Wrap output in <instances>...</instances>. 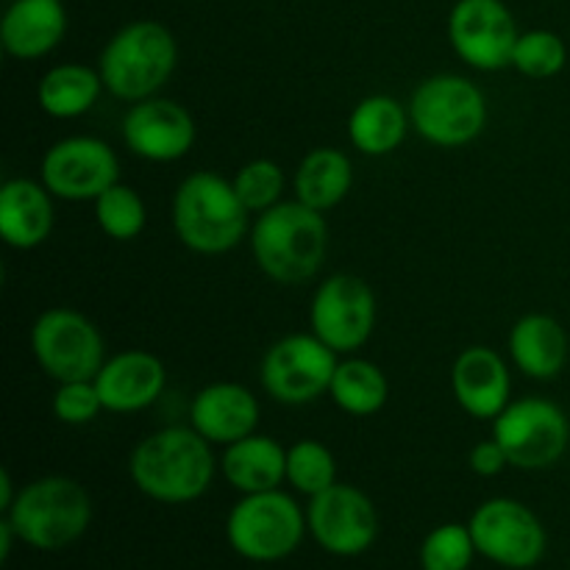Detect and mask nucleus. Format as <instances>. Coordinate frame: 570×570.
<instances>
[{
  "mask_svg": "<svg viewBox=\"0 0 570 570\" xmlns=\"http://www.w3.org/2000/svg\"><path fill=\"white\" fill-rule=\"evenodd\" d=\"M212 443L193 426H167L134 445L128 473L134 488L159 504H193L215 482Z\"/></svg>",
  "mask_w": 570,
  "mask_h": 570,
  "instance_id": "f257e3e1",
  "label": "nucleus"
},
{
  "mask_svg": "<svg viewBox=\"0 0 570 570\" xmlns=\"http://www.w3.org/2000/svg\"><path fill=\"white\" fill-rule=\"evenodd\" d=\"M328 250V223L323 212L298 198L262 212L250 226V254L256 267L276 284H304L323 267Z\"/></svg>",
  "mask_w": 570,
  "mask_h": 570,
  "instance_id": "f03ea898",
  "label": "nucleus"
},
{
  "mask_svg": "<svg viewBox=\"0 0 570 570\" xmlns=\"http://www.w3.org/2000/svg\"><path fill=\"white\" fill-rule=\"evenodd\" d=\"M248 215L237 189L215 170L184 178L173 195V228L184 248L200 256H220L237 248L248 234Z\"/></svg>",
  "mask_w": 570,
  "mask_h": 570,
  "instance_id": "7ed1b4c3",
  "label": "nucleus"
},
{
  "mask_svg": "<svg viewBox=\"0 0 570 570\" xmlns=\"http://www.w3.org/2000/svg\"><path fill=\"white\" fill-rule=\"evenodd\" d=\"M3 518L28 549L61 551L87 534L92 523V499L76 479L42 476L20 488Z\"/></svg>",
  "mask_w": 570,
  "mask_h": 570,
  "instance_id": "20e7f679",
  "label": "nucleus"
},
{
  "mask_svg": "<svg viewBox=\"0 0 570 570\" xmlns=\"http://www.w3.org/2000/svg\"><path fill=\"white\" fill-rule=\"evenodd\" d=\"M178 65V42L170 28L156 20L122 26L100 50L98 70L115 98L139 104L159 95Z\"/></svg>",
  "mask_w": 570,
  "mask_h": 570,
  "instance_id": "39448f33",
  "label": "nucleus"
},
{
  "mask_svg": "<svg viewBox=\"0 0 570 570\" xmlns=\"http://www.w3.org/2000/svg\"><path fill=\"white\" fill-rule=\"evenodd\" d=\"M306 532V510L282 488L243 495L226 518L228 546L248 562L287 560L304 543Z\"/></svg>",
  "mask_w": 570,
  "mask_h": 570,
  "instance_id": "423d86ee",
  "label": "nucleus"
},
{
  "mask_svg": "<svg viewBox=\"0 0 570 570\" xmlns=\"http://www.w3.org/2000/svg\"><path fill=\"white\" fill-rule=\"evenodd\" d=\"M406 109L417 137L438 148L471 145L482 137L490 115L482 89L456 72H440L417 83Z\"/></svg>",
  "mask_w": 570,
  "mask_h": 570,
  "instance_id": "0eeeda50",
  "label": "nucleus"
},
{
  "mask_svg": "<svg viewBox=\"0 0 570 570\" xmlns=\"http://www.w3.org/2000/svg\"><path fill=\"white\" fill-rule=\"evenodd\" d=\"M493 438L504 445L512 468L546 471L566 456L570 421L560 404L538 395L512 399L493 417Z\"/></svg>",
  "mask_w": 570,
  "mask_h": 570,
  "instance_id": "6e6552de",
  "label": "nucleus"
},
{
  "mask_svg": "<svg viewBox=\"0 0 570 570\" xmlns=\"http://www.w3.org/2000/svg\"><path fill=\"white\" fill-rule=\"evenodd\" d=\"M31 351L37 365L56 384L95 379L106 362L100 328L70 306L45 309L31 326Z\"/></svg>",
  "mask_w": 570,
  "mask_h": 570,
  "instance_id": "1a4fd4ad",
  "label": "nucleus"
},
{
  "mask_svg": "<svg viewBox=\"0 0 570 570\" xmlns=\"http://www.w3.org/2000/svg\"><path fill=\"white\" fill-rule=\"evenodd\" d=\"M337 356V351L328 348L312 332L287 334L265 351L259 367L262 387L278 404H312L321 395H328L340 362Z\"/></svg>",
  "mask_w": 570,
  "mask_h": 570,
  "instance_id": "9d476101",
  "label": "nucleus"
},
{
  "mask_svg": "<svg viewBox=\"0 0 570 570\" xmlns=\"http://www.w3.org/2000/svg\"><path fill=\"white\" fill-rule=\"evenodd\" d=\"M376 293L354 273H334L317 284L309 304V326L337 354H354L376 328Z\"/></svg>",
  "mask_w": 570,
  "mask_h": 570,
  "instance_id": "9b49d317",
  "label": "nucleus"
},
{
  "mask_svg": "<svg viewBox=\"0 0 570 570\" xmlns=\"http://www.w3.org/2000/svg\"><path fill=\"white\" fill-rule=\"evenodd\" d=\"M468 529L479 557L510 570L534 568L549 546L543 521L515 499H488L479 504Z\"/></svg>",
  "mask_w": 570,
  "mask_h": 570,
  "instance_id": "f8f14e48",
  "label": "nucleus"
},
{
  "mask_svg": "<svg viewBox=\"0 0 570 570\" xmlns=\"http://www.w3.org/2000/svg\"><path fill=\"white\" fill-rule=\"evenodd\" d=\"M39 176L53 198L83 204L120 181V161L109 142L78 134L59 139L45 150Z\"/></svg>",
  "mask_w": 570,
  "mask_h": 570,
  "instance_id": "ddd939ff",
  "label": "nucleus"
},
{
  "mask_svg": "<svg viewBox=\"0 0 570 570\" xmlns=\"http://www.w3.org/2000/svg\"><path fill=\"white\" fill-rule=\"evenodd\" d=\"M312 540L334 557H360L379 540V510L354 484H332L306 507Z\"/></svg>",
  "mask_w": 570,
  "mask_h": 570,
  "instance_id": "4468645a",
  "label": "nucleus"
},
{
  "mask_svg": "<svg viewBox=\"0 0 570 570\" xmlns=\"http://www.w3.org/2000/svg\"><path fill=\"white\" fill-rule=\"evenodd\" d=\"M518 22L504 0H456L449 14V39L468 67L495 72L512 67Z\"/></svg>",
  "mask_w": 570,
  "mask_h": 570,
  "instance_id": "2eb2a0df",
  "label": "nucleus"
},
{
  "mask_svg": "<svg viewBox=\"0 0 570 570\" xmlns=\"http://www.w3.org/2000/svg\"><path fill=\"white\" fill-rule=\"evenodd\" d=\"M198 139L193 115L187 106L170 98H145L131 104L122 117V142L134 156L156 165L184 159Z\"/></svg>",
  "mask_w": 570,
  "mask_h": 570,
  "instance_id": "dca6fc26",
  "label": "nucleus"
},
{
  "mask_svg": "<svg viewBox=\"0 0 570 570\" xmlns=\"http://www.w3.org/2000/svg\"><path fill=\"white\" fill-rule=\"evenodd\" d=\"M167 371L161 360L150 351L128 348L106 356L104 367L95 376L100 401L106 412L115 415H131L142 412L159 401L165 393Z\"/></svg>",
  "mask_w": 570,
  "mask_h": 570,
  "instance_id": "f3484780",
  "label": "nucleus"
},
{
  "mask_svg": "<svg viewBox=\"0 0 570 570\" xmlns=\"http://www.w3.org/2000/svg\"><path fill=\"white\" fill-rule=\"evenodd\" d=\"M451 390L462 410L479 421H493L512 401L510 365L499 351L471 345L451 367Z\"/></svg>",
  "mask_w": 570,
  "mask_h": 570,
  "instance_id": "a211bd4d",
  "label": "nucleus"
},
{
  "mask_svg": "<svg viewBox=\"0 0 570 570\" xmlns=\"http://www.w3.org/2000/svg\"><path fill=\"white\" fill-rule=\"evenodd\" d=\"M189 426L212 445H232L259 426V401L245 384L215 382L198 390L189 404Z\"/></svg>",
  "mask_w": 570,
  "mask_h": 570,
  "instance_id": "6ab92c4d",
  "label": "nucleus"
},
{
  "mask_svg": "<svg viewBox=\"0 0 570 570\" xmlns=\"http://www.w3.org/2000/svg\"><path fill=\"white\" fill-rule=\"evenodd\" d=\"M67 33L61 0H14L0 22V42L11 59L33 61L53 53Z\"/></svg>",
  "mask_w": 570,
  "mask_h": 570,
  "instance_id": "aec40b11",
  "label": "nucleus"
},
{
  "mask_svg": "<svg viewBox=\"0 0 570 570\" xmlns=\"http://www.w3.org/2000/svg\"><path fill=\"white\" fill-rule=\"evenodd\" d=\"M53 232V195L33 178H9L0 187V237L14 250H33Z\"/></svg>",
  "mask_w": 570,
  "mask_h": 570,
  "instance_id": "412c9836",
  "label": "nucleus"
},
{
  "mask_svg": "<svg viewBox=\"0 0 570 570\" xmlns=\"http://www.w3.org/2000/svg\"><path fill=\"white\" fill-rule=\"evenodd\" d=\"M507 348H510L512 365L523 376L534 382H551L560 376L568 362V334L557 317L532 312L510 328Z\"/></svg>",
  "mask_w": 570,
  "mask_h": 570,
  "instance_id": "4be33fe9",
  "label": "nucleus"
},
{
  "mask_svg": "<svg viewBox=\"0 0 570 570\" xmlns=\"http://www.w3.org/2000/svg\"><path fill=\"white\" fill-rule=\"evenodd\" d=\"M223 479L239 495L278 490L287 482V449L267 434H248L223 449Z\"/></svg>",
  "mask_w": 570,
  "mask_h": 570,
  "instance_id": "5701e85b",
  "label": "nucleus"
},
{
  "mask_svg": "<svg viewBox=\"0 0 570 570\" xmlns=\"http://www.w3.org/2000/svg\"><path fill=\"white\" fill-rule=\"evenodd\" d=\"M410 128V109L393 95H367L348 115L351 145L365 156H390L401 148Z\"/></svg>",
  "mask_w": 570,
  "mask_h": 570,
  "instance_id": "b1692460",
  "label": "nucleus"
},
{
  "mask_svg": "<svg viewBox=\"0 0 570 570\" xmlns=\"http://www.w3.org/2000/svg\"><path fill=\"white\" fill-rule=\"evenodd\" d=\"M104 89L100 70H92L81 61H65V65L50 67L39 78L37 104L53 120H76L98 104Z\"/></svg>",
  "mask_w": 570,
  "mask_h": 570,
  "instance_id": "393cba45",
  "label": "nucleus"
},
{
  "mask_svg": "<svg viewBox=\"0 0 570 570\" xmlns=\"http://www.w3.org/2000/svg\"><path fill=\"white\" fill-rule=\"evenodd\" d=\"M354 187V165L337 148H315L301 159L295 170L293 189L295 198L309 209L323 212L343 204Z\"/></svg>",
  "mask_w": 570,
  "mask_h": 570,
  "instance_id": "a878e982",
  "label": "nucleus"
},
{
  "mask_svg": "<svg viewBox=\"0 0 570 570\" xmlns=\"http://www.w3.org/2000/svg\"><path fill=\"white\" fill-rule=\"evenodd\" d=\"M328 399L351 417H371L384 410L390 399V382L382 367L371 360L348 356L337 362Z\"/></svg>",
  "mask_w": 570,
  "mask_h": 570,
  "instance_id": "bb28decb",
  "label": "nucleus"
},
{
  "mask_svg": "<svg viewBox=\"0 0 570 570\" xmlns=\"http://www.w3.org/2000/svg\"><path fill=\"white\" fill-rule=\"evenodd\" d=\"M95 220H98L100 232L117 243H128L142 234L145 223H148V209H145L142 195L128 184H111L104 195L92 200Z\"/></svg>",
  "mask_w": 570,
  "mask_h": 570,
  "instance_id": "cd10ccee",
  "label": "nucleus"
},
{
  "mask_svg": "<svg viewBox=\"0 0 570 570\" xmlns=\"http://www.w3.org/2000/svg\"><path fill=\"white\" fill-rule=\"evenodd\" d=\"M287 484L301 495H317L337 484V460L321 440H298L287 449Z\"/></svg>",
  "mask_w": 570,
  "mask_h": 570,
  "instance_id": "c85d7f7f",
  "label": "nucleus"
},
{
  "mask_svg": "<svg viewBox=\"0 0 570 570\" xmlns=\"http://www.w3.org/2000/svg\"><path fill=\"white\" fill-rule=\"evenodd\" d=\"M476 554L468 523H440L423 538L417 562L421 570H471Z\"/></svg>",
  "mask_w": 570,
  "mask_h": 570,
  "instance_id": "c756f323",
  "label": "nucleus"
},
{
  "mask_svg": "<svg viewBox=\"0 0 570 570\" xmlns=\"http://www.w3.org/2000/svg\"><path fill=\"white\" fill-rule=\"evenodd\" d=\"M566 65L568 48L560 33L549 31V28H534V31H523L518 37L515 50H512V67L521 76L546 81V78L560 76Z\"/></svg>",
  "mask_w": 570,
  "mask_h": 570,
  "instance_id": "7c9ffc66",
  "label": "nucleus"
},
{
  "mask_svg": "<svg viewBox=\"0 0 570 570\" xmlns=\"http://www.w3.org/2000/svg\"><path fill=\"white\" fill-rule=\"evenodd\" d=\"M234 189H237L239 200L250 215H262V212L273 209L284 200V189H287V176H284L282 165L273 159H250L237 170L232 178Z\"/></svg>",
  "mask_w": 570,
  "mask_h": 570,
  "instance_id": "2f4dec72",
  "label": "nucleus"
},
{
  "mask_svg": "<svg viewBox=\"0 0 570 570\" xmlns=\"http://www.w3.org/2000/svg\"><path fill=\"white\" fill-rule=\"evenodd\" d=\"M104 410L95 379H76V382H61L53 393V415L67 426H87Z\"/></svg>",
  "mask_w": 570,
  "mask_h": 570,
  "instance_id": "473e14b6",
  "label": "nucleus"
},
{
  "mask_svg": "<svg viewBox=\"0 0 570 570\" xmlns=\"http://www.w3.org/2000/svg\"><path fill=\"white\" fill-rule=\"evenodd\" d=\"M468 465H471V471L476 473V476L493 479L499 476L504 468H510V456H507L504 445H501L499 440L490 438L473 445L471 454H468Z\"/></svg>",
  "mask_w": 570,
  "mask_h": 570,
  "instance_id": "72a5a7b5",
  "label": "nucleus"
},
{
  "mask_svg": "<svg viewBox=\"0 0 570 570\" xmlns=\"http://www.w3.org/2000/svg\"><path fill=\"white\" fill-rule=\"evenodd\" d=\"M17 493H20V490H14L9 468H3V471H0V512H9V507L14 504Z\"/></svg>",
  "mask_w": 570,
  "mask_h": 570,
  "instance_id": "f704fd0d",
  "label": "nucleus"
},
{
  "mask_svg": "<svg viewBox=\"0 0 570 570\" xmlns=\"http://www.w3.org/2000/svg\"><path fill=\"white\" fill-rule=\"evenodd\" d=\"M14 540H20L17 538V532H14V527H11L9 521H0V560H9L11 557V543H14Z\"/></svg>",
  "mask_w": 570,
  "mask_h": 570,
  "instance_id": "c9c22d12",
  "label": "nucleus"
}]
</instances>
